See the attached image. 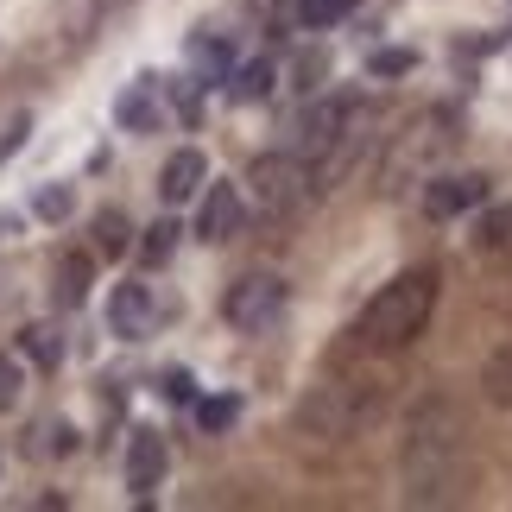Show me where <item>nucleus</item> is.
Wrapping results in <instances>:
<instances>
[{"instance_id": "nucleus-10", "label": "nucleus", "mask_w": 512, "mask_h": 512, "mask_svg": "<svg viewBox=\"0 0 512 512\" xmlns=\"http://www.w3.org/2000/svg\"><path fill=\"white\" fill-rule=\"evenodd\" d=\"M114 121H121L127 133H152V127H159V108H152V83H133L121 102H114Z\"/></svg>"}, {"instance_id": "nucleus-25", "label": "nucleus", "mask_w": 512, "mask_h": 512, "mask_svg": "<svg viewBox=\"0 0 512 512\" xmlns=\"http://www.w3.org/2000/svg\"><path fill=\"white\" fill-rule=\"evenodd\" d=\"M165 399H177V405H190V399H196L190 373H165Z\"/></svg>"}, {"instance_id": "nucleus-16", "label": "nucleus", "mask_w": 512, "mask_h": 512, "mask_svg": "<svg viewBox=\"0 0 512 512\" xmlns=\"http://www.w3.org/2000/svg\"><path fill=\"white\" fill-rule=\"evenodd\" d=\"M177 234H184V228H177L171 215H165V222H152V228H146V241H140V260H146V266H165L171 253H177Z\"/></svg>"}, {"instance_id": "nucleus-21", "label": "nucleus", "mask_w": 512, "mask_h": 512, "mask_svg": "<svg viewBox=\"0 0 512 512\" xmlns=\"http://www.w3.org/2000/svg\"><path fill=\"white\" fill-rule=\"evenodd\" d=\"M38 215H45V222H64V215H70V190L45 184V190H38Z\"/></svg>"}, {"instance_id": "nucleus-20", "label": "nucleus", "mask_w": 512, "mask_h": 512, "mask_svg": "<svg viewBox=\"0 0 512 512\" xmlns=\"http://www.w3.org/2000/svg\"><path fill=\"white\" fill-rule=\"evenodd\" d=\"M348 7H354V0H298V19H304V26H336Z\"/></svg>"}, {"instance_id": "nucleus-14", "label": "nucleus", "mask_w": 512, "mask_h": 512, "mask_svg": "<svg viewBox=\"0 0 512 512\" xmlns=\"http://www.w3.org/2000/svg\"><path fill=\"white\" fill-rule=\"evenodd\" d=\"M481 386H487V399H494V405H506V411H512V348H494V354H487Z\"/></svg>"}, {"instance_id": "nucleus-8", "label": "nucleus", "mask_w": 512, "mask_h": 512, "mask_svg": "<svg viewBox=\"0 0 512 512\" xmlns=\"http://www.w3.org/2000/svg\"><path fill=\"white\" fill-rule=\"evenodd\" d=\"M152 317H159V310H152V291L146 285H114V304H108V323H114V336H133L140 342L146 329H152Z\"/></svg>"}, {"instance_id": "nucleus-6", "label": "nucleus", "mask_w": 512, "mask_h": 512, "mask_svg": "<svg viewBox=\"0 0 512 512\" xmlns=\"http://www.w3.org/2000/svg\"><path fill=\"white\" fill-rule=\"evenodd\" d=\"M241 215H247L241 190H234V184H209L203 209H196V234H203V241H234V234H241Z\"/></svg>"}, {"instance_id": "nucleus-19", "label": "nucleus", "mask_w": 512, "mask_h": 512, "mask_svg": "<svg viewBox=\"0 0 512 512\" xmlns=\"http://www.w3.org/2000/svg\"><path fill=\"white\" fill-rule=\"evenodd\" d=\"M234 418H241V399H228V392H222V399H203V405H196V424H203V430H228Z\"/></svg>"}, {"instance_id": "nucleus-9", "label": "nucleus", "mask_w": 512, "mask_h": 512, "mask_svg": "<svg viewBox=\"0 0 512 512\" xmlns=\"http://www.w3.org/2000/svg\"><path fill=\"white\" fill-rule=\"evenodd\" d=\"M203 177H209L203 152L184 146V152H171V159H165V171H159V196H165V203H184V196L203 190Z\"/></svg>"}, {"instance_id": "nucleus-17", "label": "nucleus", "mask_w": 512, "mask_h": 512, "mask_svg": "<svg viewBox=\"0 0 512 512\" xmlns=\"http://www.w3.org/2000/svg\"><path fill=\"white\" fill-rule=\"evenodd\" d=\"M95 241H102V253H127V241H133L127 215L121 209H102V215H95Z\"/></svg>"}, {"instance_id": "nucleus-3", "label": "nucleus", "mask_w": 512, "mask_h": 512, "mask_svg": "<svg viewBox=\"0 0 512 512\" xmlns=\"http://www.w3.org/2000/svg\"><path fill=\"white\" fill-rule=\"evenodd\" d=\"M247 184H253V196H260L272 215H285V209H298L304 196L317 190V171H310L304 159H291V152H266V159H253Z\"/></svg>"}, {"instance_id": "nucleus-1", "label": "nucleus", "mask_w": 512, "mask_h": 512, "mask_svg": "<svg viewBox=\"0 0 512 512\" xmlns=\"http://www.w3.org/2000/svg\"><path fill=\"white\" fill-rule=\"evenodd\" d=\"M468 475V424L449 399H424L405 424V494L418 506H437Z\"/></svg>"}, {"instance_id": "nucleus-18", "label": "nucleus", "mask_w": 512, "mask_h": 512, "mask_svg": "<svg viewBox=\"0 0 512 512\" xmlns=\"http://www.w3.org/2000/svg\"><path fill=\"white\" fill-rule=\"evenodd\" d=\"M19 342H26L32 367H57V354H64V348H57V329H51V323H32V329H26Z\"/></svg>"}, {"instance_id": "nucleus-7", "label": "nucleus", "mask_w": 512, "mask_h": 512, "mask_svg": "<svg viewBox=\"0 0 512 512\" xmlns=\"http://www.w3.org/2000/svg\"><path fill=\"white\" fill-rule=\"evenodd\" d=\"M165 475V437L159 430H133V443H127V487L133 494H152Z\"/></svg>"}, {"instance_id": "nucleus-11", "label": "nucleus", "mask_w": 512, "mask_h": 512, "mask_svg": "<svg viewBox=\"0 0 512 512\" xmlns=\"http://www.w3.org/2000/svg\"><path fill=\"white\" fill-rule=\"evenodd\" d=\"M475 241H481V253H512V203H494L475 222Z\"/></svg>"}, {"instance_id": "nucleus-24", "label": "nucleus", "mask_w": 512, "mask_h": 512, "mask_svg": "<svg viewBox=\"0 0 512 512\" xmlns=\"http://www.w3.org/2000/svg\"><path fill=\"white\" fill-rule=\"evenodd\" d=\"M26 133H32V121H26V114H19V121L7 127V140H0V159H13V152L26 146Z\"/></svg>"}, {"instance_id": "nucleus-22", "label": "nucleus", "mask_w": 512, "mask_h": 512, "mask_svg": "<svg viewBox=\"0 0 512 512\" xmlns=\"http://www.w3.org/2000/svg\"><path fill=\"white\" fill-rule=\"evenodd\" d=\"M367 70H373V76H405V70H411V51H373Z\"/></svg>"}, {"instance_id": "nucleus-2", "label": "nucleus", "mask_w": 512, "mask_h": 512, "mask_svg": "<svg viewBox=\"0 0 512 512\" xmlns=\"http://www.w3.org/2000/svg\"><path fill=\"white\" fill-rule=\"evenodd\" d=\"M430 310H437V272H399L392 285L373 291V304L361 310V323H354V336L361 348H405L424 336Z\"/></svg>"}, {"instance_id": "nucleus-12", "label": "nucleus", "mask_w": 512, "mask_h": 512, "mask_svg": "<svg viewBox=\"0 0 512 512\" xmlns=\"http://www.w3.org/2000/svg\"><path fill=\"white\" fill-rule=\"evenodd\" d=\"M89 298V253H70V260H57V304H83Z\"/></svg>"}, {"instance_id": "nucleus-4", "label": "nucleus", "mask_w": 512, "mask_h": 512, "mask_svg": "<svg viewBox=\"0 0 512 512\" xmlns=\"http://www.w3.org/2000/svg\"><path fill=\"white\" fill-rule=\"evenodd\" d=\"M279 310H285V279H279V272H247V279H234L228 298H222V317L241 329V336L272 329Z\"/></svg>"}, {"instance_id": "nucleus-5", "label": "nucleus", "mask_w": 512, "mask_h": 512, "mask_svg": "<svg viewBox=\"0 0 512 512\" xmlns=\"http://www.w3.org/2000/svg\"><path fill=\"white\" fill-rule=\"evenodd\" d=\"M475 203H487V177L481 171H456V177H430L424 184V215H437V222H449V215H462Z\"/></svg>"}, {"instance_id": "nucleus-13", "label": "nucleus", "mask_w": 512, "mask_h": 512, "mask_svg": "<svg viewBox=\"0 0 512 512\" xmlns=\"http://www.w3.org/2000/svg\"><path fill=\"white\" fill-rule=\"evenodd\" d=\"M272 83H279V70H272V57H260V64H247V70H234V102H266Z\"/></svg>"}, {"instance_id": "nucleus-15", "label": "nucleus", "mask_w": 512, "mask_h": 512, "mask_svg": "<svg viewBox=\"0 0 512 512\" xmlns=\"http://www.w3.org/2000/svg\"><path fill=\"white\" fill-rule=\"evenodd\" d=\"M228 64H234L228 38H196V76H203V83H222Z\"/></svg>"}, {"instance_id": "nucleus-23", "label": "nucleus", "mask_w": 512, "mask_h": 512, "mask_svg": "<svg viewBox=\"0 0 512 512\" xmlns=\"http://www.w3.org/2000/svg\"><path fill=\"white\" fill-rule=\"evenodd\" d=\"M13 405H19V367L0 354V411H13Z\"/></svg>"}]
</instances>
